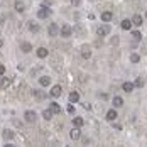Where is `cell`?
I'll return each instance as SVG.
<instances>
[{"label": "cell", "instance_id": "cell-1", "mask_svg": "<svg viewBox=\"0 0 147 147\" xmlns=\"http://www.w3.org/2000/svg\"><path fill=\"white\" fill-rule=\"evenodd\" d=\"M110 32H112V27H110L108 24H102V26L96 29V34H98L100 37H105V36H108Z\"/></svg>", "mask_w": 147, "mask_h": 147}, {"label": "cell", "instance_id": "cell-2", "mask_svg": "<svg viewBox=\"0 0 147 147\" xmlns=\"http://www.w3.org/2000/svg\"><path fill=\"white\" fill-rule=\"evenodd\" d=\"M49 15H51V9H49L47 5L39 7V10H37V17H39V19H47Z\"/></svg>", "mask_w": 147, "mask_h": 147}, {"label": "cell", "instance_id": "cell-3", "mask_svg": "<svg viewBox=\"0 0 147 147\" xmlns=\"http://www.w3.org/2000/svg\"><path fill=\"white\" fill-rule=\"evenodd\" d=\"M24 118H26V122L34 123V122H36V118H37V115H36V112H34V110H27V112L24 113Z\"/></svg>", "mask_w": 147, "mask_h": 147}, {"label": "cell", "instance_id": "cell-4", "mask_svg": "<svg viewBox=\"0 0 147 147\" xmlns=\"http://www.w3.org/2000/svg\"><path fill=\"white\" fill-rule=\"evenodd\" d=\"M71 32H73V29H71V26H68V24H64V26L59 29V34H61L63 37H69Z\"/></svg>", "mask_w": 147, "mask_h": 147}, {"label": "cell", "instance_id": "cell-5", "mask_svg": "<svg viewBox=\"0 0 147 147\" xmlns=\"http://www.w3.org/2000/svg\"><path fill=\"white\" fill-rule=\"evenodd\" d=\"M47 32H49V36H51V37H56V36L59 34V26H58V24H51V26H49V29H47Z\"/></svg>", "mask_w": 147, "mask_h": 147}, {"label": "cell", "instance_id": "cell-6", "mask_svg": "<svg viewBox=\"0 0 147 147\" xmlns=\"http://www.w3.org/2000/svg\"><path fill=\"white\" fill-rule=\"evenodd\" d=\"M61 93H63V90H61V86H59V85L53 86V88H51V91H49V95H51L53 98H58V96H61Z\"/></svg>", "mask_w": 147, "mask_h": 147}, {"label": "cell", "instance_id": "cell-7", "mask_svg": "<svg viewBox=\"0 0 147 147\" xmlns=\"http://www.w3.org/2000/svg\"><path fill=\"white\" fill-rule=\"evenodd\" d=\"M117 118H118V115H117V110H115V108H112V110L107 112V120H108V122H115Z\"/></svg>", "mask_w": 147, "mask_h": 147}, {"label": "cell", "instance_id": "cell-8", "mask_svg": "<svg viewBox=\"0 0 147 147\" xmlns=\"http://www.w3.org/2000/svg\"><path fill=\"white\" fill-rule=\"evenodd\" d=\"M69 137H71L73 140H78V139L81 137V130H80V127H73V130L69 132Z\"/></svg>", "mask_w": 147, "mask_h": 147}, {"label": "cell", "instance_id": "cell-9", "mask_svg": "<svg viewBox=\"0 0 147 147\" xmlns=\"http://www.w3.org/2000/svg\"><path fill=\"white\" fill-rule=\"evenodd\" d=\"M2 137H3V140H12V139L15 137V134L12 132L10 129H5V130H3V134H2Z\"/></svg>", "mask_w": 147, "mask_h": 147}, {"label": "cell", "instance_id": "cell-10", "mask_svg": "<svg viewBox=\"0 0 147 147\" xmlns=\"http://www.w3.org/2000/svg\"><path fill=\"white\" fill-rule=\"evenodd\" d=\"M134 88H135V85H134V83H130V81H127V83H123V85H122V90H123L125 93H130V91H134Z\"/></svg>", "mask_w": 147, "mask_h": 147}, {"label": "cell", "instance_id": "cell-11", "mask_svg": "<svg viewBox=\"0 0 147 147\" xmlns=\"http://www.w3.org/2000/svg\"><path fill=\"white\" fill-rule=\"evenodd\" d=\"M49 110L53 112V113H61V105L56 102H53L51 105H49Z\"/></svg>", "mask_w": 147, "mask_h": 147}, {"label": "cell", "instance_id": "cell-12", "mask_svg": "<svg viewBox=\"0 0 147 147\" xmlns=\"http://www.w3.org/2000/svg\"><path fill=\"white\" fill-rule=\"evenodd\" d=\"M132 20H130V19H125V20H122V29L123 30H130L132 29Z\"/></svg>", "mask_w": 147, "mask_h": 147}, {"label": "cell", "instance_id": "cell-13", "mask_svg": "<svg viewBox=\"0 0 147 147\" xmlns=\"http://www.w3.org/2000/svg\"><path fill=\"white\" fill-rule=\"evenodd\" d=\"M132 24L134 26H137V27H140L142 26V15H139V14H135L132 17Z\"/></svg>", "mask_w": 147, "mask_h": 147}, {"label": "cell", "instance_id": "cell-14", "mask_svg": "<svg viewBox=\"0 0 147 147\" xmlns=\"http://www.w3.org/2000/svg\"><path fill=\"white\" fill-rule=\"evenodd\" d=\"M14 7H15V10H17V12H24V10H26V3H24L22 0H17Z\"/></svg>", "mask_w": 147, "mask_h": 147}, {"label": "cell", "instance_id": "cell-15", "mask_svg": "<svg viewBox=\"0 0 147 147\" xmlns=\"http://www.w3.org/2000/svg\"><path fill=\"white\" fill-rule=\"evenodd\" d=\"M36 54H37V58L44 59V58H47V49H46V47H39V49L36 51Z\"/></svg>", "mask_w": 147, "mask_h": 147}, {"label": "cell", "instance_id": "cell-16", "mask_svg": "<svg viewBox=\"0 0 147 147\" xmlns=\"http://www.w3.org/2000/svg\"><path fill=\"white\" fill-rule=\"evenodd\" d=\"M112 17H113V14H112L110 10L102 12V20H103V22H110V20H112Z\"/></svg>", "mask_w": 147, "mask_h": 147}, {"label": "cell", "instance_id": "cell-17", "mask_svg": "<svg viewBox=\"0 0 147 147\" xmlns=\"http://www.w3.org/2000/svg\"><path fill=\"white\" fill-rule=\"evenodd\" d=\"M10 86V78H2V81H0V88L5 90Z\"/></svg>", "mask_w": 147, "mask_h": 147}, {"label": "cell", "instance_id": "cell-18", "mask_svg": "<svg viewBox=\"0 0 147 147\" xmlns=\"http://www.w3.org/2000/svg\"><path fill=\"white\" fill-rule=\"evenodd\" d=\"M73 125L74 127H83V125H85V120H83L81 117H74L73 118Z\"/></svg>", "mask_w": 147, "mask_h": 147}, {"label": "cell", "instance_id": "cell-19", "mask_svg": "<svg viewBox=\"0 0 147 147\" xmlns=\"http://www.w3.org/2000/svg\"><path fill=\"white\" fill-rule=\"evenodd\" d=\"M20 51H22V53H30V51H32V46H30L29 42H22V44H20Z\"/></svg>", "mask_w": 147, "mask_h": 147}, {"label": "cell", "instance_id": "cell-20", "mask_svg": "<svg viewBox=\"0 0 147 147\" xmlns=\"http://www.w3.org/2000/svg\"><path fill=\"white\" fill-rule=\"evenodd\" d=\"M39 83H41V86H47V85L51 83V78H49V76H41V78H39Z\"/></svg>", "mask_w": 147, "mask_h": 147}, {"label": "cell", "instance_id": "cell-21", "mask_svg": "<svg viewBox=\"0 0 147 147\" xmlns=\"http://www.w3.org/2000/svg\"><path fill=\"white\" fill-rule=\"evenodd\" d=\"M113 105H115V108H120V107H123V100L120 96H113Z\"/></svg>", "mask_w": 147, "mask_h": 147}, {"label": "cell", "instance_id": "cell-22", "mask_svg": "<svg viewBox=\"0 0 147 147\" xmlns=\"http://www.w3.org/2000/svg\"><path fill=\"white\" fill-rule=\"evenodd\" d=\"M78 100H80V93H76V91L69 93V102H71V103H76Z\"/></svg>", "mask_w": 147, "mask_h": 147}, {"label": "cell", "instance_id": "cell-23", "mask_svg": "<svg viewBox=\"0 0 147 147\" xmlns=\"http://www.w3.org/2000/svg\"><path fill=\"white\" fill-rule=\"evenodd\" d=\"M81 56L85 59H90L91 58V51H90L88 47H83V51H81Z\"/></svg>", "mask_w": 147, "mask_h": 147}, {"label": "cell", "instance_id": "cell-24", "mask_svg": "<svg viewBox=\"0 0 147 147\" xmlns=\"http://www.w3.org/2000/svg\"><path fill=\"white\" fill-rule=\"evenodd\" d=\"M53 115H54V113H53L51 110H44V112H42V117H44L46 120H51V118H53Z\"/></svg>", "mask_w": 147, "mask_h": 147}, {"label": "cell", "instance_id": "cell-25", "mask_svg": "<svg viewBox=\"0 0 147 147\" xmlns=\"http://www.w3.org/2000/svg\"><path fill=\"white\" fill-rule=\"evenodd\" d=\"M29 29H30V32H39V26H37V24H34V22H30Z\"/></svg>", "mask_w": 147, "mask_h": 147}, {"label": "cell", "instance_id": "cell-26", "mask_svg": "<svg viewBox=\"0 0 147 147\" xmlns=\"http://www.w3.org/2000/svg\"><path fill=\"white\" fill-rule=\"evenodd\" d=\"M130 61H132V63H139V61H140V56L134 53V54H130Z\"/></svg>", "mask_w": 147, "mask_h": 147}, {"label": "cell", "instance_id": "cell-27", "mask_svg": "<svg viewBox=\"0 0 147 147\" xmlns=\"http://www.w3.org/2000/svg\"><path fill=\"white\" fill-rule=\"evenodd\" d=\"M34 96H36V98H39V100H41V98H44V95H42L39 90H34Z\"/></svg>", "mask_w": 147, "mask_h": 147}, {"label": "cell", "instance_id": "cell-28", "mask_svg": "<svg viewBox=\"0 0 147 147\" xmlns=\"http://www.w3.org/2000/svg\"><path fill=\"white\" fill-rule=\"evenodd\" d=\"M132 36H134V39H135V41H139V39H140V37H142V36H140V32H139V30H134V32H132Z\"/></svg>", "mask_w": 147, "mask_h": 147}, {"label": "cell", "instance_id": "cell-29", "mask_svg": "<svg viewBox=\"0 0 147 147\" xmlns=\"http://www.w3.org/2000/svg\"><path fill=\"white\" fill-rule=\"evenodd\" d=\"M134 85H135V86H139V88H140V86H142V85H144V81H142V78H137V80H135V83H134Z\"/></svg>", "mask_w": 147, "mask_h": 147}, {"label": "cell", "instance_id": "cell-30", "mask_svg": "<svg viewBox=\"0 0 147 147\" xmlns=\"http://www.w3.org/2000/svg\"><path fill=\"white\" fill-rule=\"evenodd\" d=\"M68 113H71V115L74 113V107H73V105H69V107H68Z\"/></svg>", "mask_w": 147, "mask_h": 147}, {"label": "cell", "instance_id": "cell-31", "mask_svg": "<svg viewBox=\"0 0 147 147\" xmlns=\"http://www.w3.org/2000/svg\"><path fill=\"white\" fill-rule=\"evenodd\" d=\"M3 73H5V66H3V64H0V76H2Z\"/></svg>", "mask_w": 147, "mask_h": 147}, {"label": "cell", "instance_id": "cell-32", "mask_svg": "<svg viewBox=\"0 0 147 147\" xmlns=\"http://www.w3.org/2000/svg\"><path fill=\"white\" fill-rule=\"evenodd\" d=\"M100 98H102V100H107V98H108V95H107V93H100Z\"/></svg>", "mask_w": 147, "mask_h": 147}, {"label": "cell", "instance_id": "cell-33", "mask_svg": "<svg viewBox=\"0 0 147 147\" xmlns=\"http://www.w3.org/2000/svg\"><path fill=\"white\" fill-rule=\"evenodd\" d=\"M53 3V0H44V5H51Z\"/></svg>", "mask_w": 147, "mask_h": 147}, {"label": "cell", "instance_id": "cell-34", "mask_svg": "<svg viewBox=\"0 0 147 147\" xmlns=\"http://www.w3.org/2000/svg\"><path fill=\"white\" fill-rule=\"evenodd\" d=\"M71 3L73 5H80V0H71Z\"/></svg>", "mask_w": 147, "mask_h": 147}, {"label": "cell", "instance_id": "cell-35", "mask_svg": "<svg viewBox=\"0 0 147 147\" xmlns=\"http://www.w3.org/2000/svg\"><path fill=\"white\" fill-rule=\"evenodd\" d=\"M2 46H3V41H2V39H0V49H2Z\"/></svg>", "mask_w": 147, "mask_h": 147}, {"label": "cell", "instance_id": "cell-36", "mask_svg": "<svg viewBox=\"0 0 147 147\" xmlns=\"http://www.w3.org/2000/svg\"><path fill=\"white\" fill-rule=\"evenodd\" d=\"M146 17H147V14H146Z\"/></svg>", "mask_w": 147, "mask_h": 147}]
</instances>
